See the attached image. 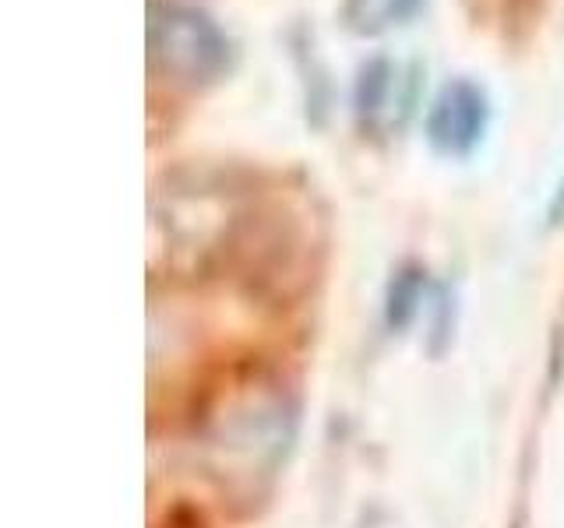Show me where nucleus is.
<instances>
[{"instance_id": "1", "label": "nucleus", "mask_w": 564, "mask_h": 528, "mask_svg": "<svg viewBox=\"0 0 564 528\" xmlns=\"http://www.w3.org/2000/svg\"><path fill=\"white\" fill-rule=\"evenodd\" d=\"M145 43L155 75L191 88L226 78L237 61L234 40L219 29V22L176 0H149Z\"/></svg>"}, {"instance_id": "2", "label": "nucleus", "mask_w": 564, "mask_h": 528, "mask_svg": "<svg viewBox=\"0 0 564 528\" xmlns=\"http://www.w3.org/2000/svg\"><path fill=\"white\" fill-rule=\"evenodd\" d=\"M490 123V99L476 81L452 78L437 88V96L423 120L427 145L445 158H463L484 141Z\"/></svg>"}, {"instance_id": "3", "label": "nucleus", "mask_w": 564, "mask_h": 528, "mask_svg": "<svg viewBox=\"0 0 564 528\" xmlns=\"http://www.w3.org/2000/svg\"><path fill=\"white\" fill-rule=\"evenodd\" d=\"M416 85H420L416 64H399L388 57L364 64L357 78V92H352L360 123L370 131H399L416 106Z\"/></svg>"}, {"instance_id": "4", "label": "nucleus", "mask_w": 564, "mask_h": 528, "mask_svg": "<svg viewBox=\"0 0 564 528\" xmlns=\"http://www.w3.org/2000/svg\"><path fill=\"white\" fill-rule=\"evenodd\" d=\"M420 0H343V22L357 35H381L402 25Z\"/></svg>"}, {"instance_id": "5", "label": "nucleus", "mask_w": 564, "mask_h": 528, "mask_svg": "<svg viewBox=\"0 0 564 528\" xmlns=\"http://www.w3.org/2000/svg\"><path fill=\"white\" fill-rule=\"evenodd\" d=\"M420 299H423V275L416 268H402L392 286H388V324L392 328H405L416 317L420 310Z\"/></svg>"}, {"instance_id": "6", "label": "nucleus", "mask_w": 564, "mask_h": 528, "mask_svg": "<svg viewBox=\"0 0 564 528\" xmlns=\"http://www.w3.org/2000/svg\"><path fill=\"white\" fill-rule=\"evenodd\" d=\"M561 216H564V180H561L554 201H551V222H561Z\"/></svg>"}]
</instances>
